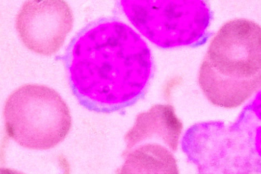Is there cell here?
<instances>
[{"instance_id":"cell-1","label":"cell","mask_w":261,"mask_h":174,"mask_svg":"<svg viewBox=\"0 0 261 174\" xmlns=\"http://www.w3.org/2000/svg\"><path fill=\"white\" fill-rule=\"evenodd\" d=\"M67 67L79 103L98 113L133 106L145 93L153 73L147 43L115 18L95 21L78 33L69 48Z\"/></svg>"},{"instance_id":"cell-2","label":"cell","mask_w":261,"mask_h":174,"mask_svg":"<svg viewBox=\"0 0 261 174\" xmlns=\"http://www.w3.org/2000/svg\"><path fill=\"white\" fill-rule=\"evenodd\" d=\"M199 85L215 106L234 109L261 89V26L228 21L216 34L199 71Z\"/></svg>"},{"instance_id":"cell-3","label":"cell","mask_w":261,"mask_h":174,"mask_svg":"<svg viewBox=\"0 0 261 174\" xmlns=\"http://www.w3.org/2000/svg\"><path fill=\"white\" fill-rule=\"evenodd\" d=\"M5 128L21 147L48 150L62 142L70 132L72 118L64 98L52 88L26 84L6 100Z\"/></svg>"},{"instance_id":"cell-4","label":"cell","mask_w":261,"mask_h":174,"mask_svg":"<svg viewBox=\"0 0 261 174\" xmlns=\"http://www.w3.org/2000/svg\"><path fill=\"white\" fill-rule=\"evenodd\" d=\"M120 6L137 30L161 48L193 45L210 21L206 3L198 0H122Z\"/></svg>"},{"instance_id":"cell-5","label":"cell","mask_w":261,"mask_h":174,"mask_svg":"<svg viewBox=\"0 0 261 174\" xmlns=\"http://www.w3.org/2000/svg\"><path fill=\"white\" fill-rule=\"evenodd\" d=\"M73 14L62 0L24 3L15 20L20 39L29 50L50 56L62 47L73 26Z\"/></svg>"},{"instance_id":"cell-6","label":"cell","mask_w":261,"mask_h":174,"mask_svg":"<svg viewBox=\"0 0 261 174\" xmlns=\"http://www.w3.org/2000/svg\"><path fill=\"white\" fill-rule=\"evenodd\" d=\"M182 121L176 116L173 106L156 104L141 112L133 126L125 135L126 147L124 152L146 143H158L176 152L182 132Z\"/></svg>"},{"instance_id":"cell-7","label":"cell","mask_w":261,"mask_h":174,"mask_svg":"<svg viewBox=\"0 0 261 174\" xmlns=\"http://www.w3.org/2000/svg\"><path fill=\"white\" fill-rule=\"evenodd\" d=\"M118 174H179L173 152L158 143H146L123 152Z\"/></svg>"},{"instance_id":"cell-8","label":"cell","mask_w":261,"mask_h":174,"mask_svg":"<svg viewBox=\"0 0 261 174\" xmlns=\"http://www.w3.org/2000/svg\"><path fill=\"white\" fill-rule=\"evenodd\" d=\"M0 174H24L21 172L18 171V170H13V169L0 168Z\"/></svg>"}]
</instances>
